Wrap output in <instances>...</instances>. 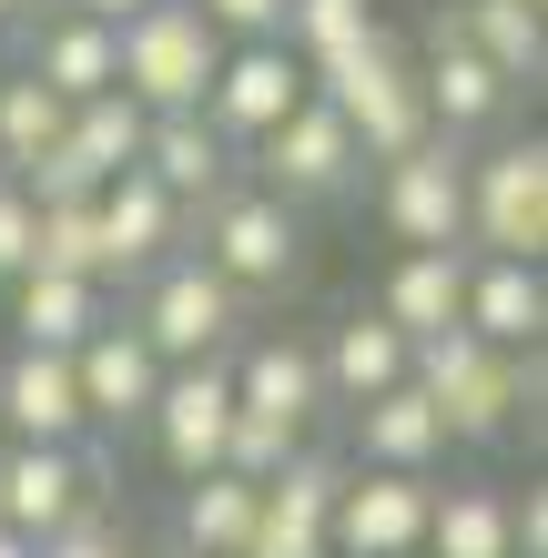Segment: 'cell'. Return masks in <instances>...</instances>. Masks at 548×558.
I'll return each instance as SVG.
<instances>
[{"instance_id": "5bb4252c", "label": "cell", "mask_w": 548, "mask_h": 558, "mask_svg": "<svg viewBox=\"0 0 548 558\" xmlns=\"http://www.w3.org/2000/svg\"><path fill=\"white\" fill-rule=\"evenodd\" d=\"M72 376H82V416L92 426H143V407H153V386H163V355L143 345V325H92V336L72 345Z\"/></svg>"}, {"instance_id": "f35d334b", "label": "cell", "mask_w": 548, "mask_h": 558, "mask_svg": "<svg viewBox=\"0 0 548 558\" xmlns=\"http://www.w3.org/2000/svg\"><path fill=\"white\" fill-rule=\"evenodd\" d=\"M31 548H41V538H21V529H0V558H31Z\"/></svg>"}, {"instance_id": "5b68a950", "label": "cell", "mask_w": 548, "mask_h": 558, "mask_svg": "<svg viewBox=\"0 0 548 558\" xmlns=\"http://www.w3.org/2000/svg\"><path fill=\"white\" fill-rule=\"evenodd\" d=\"M133 325H143V345L163 355V366H193V355H234V336H244V294L223 284L204 254H163V265L143 275Z\"/></svg>"}, {"instance_id": "ab89813d", "label": "cell", "mask_w": 548, "mask_h": 558, "mask_svg": "<svg viewBox=\"0 0 548 558\" xmlns=\"http://www.w3.org/2000/svg\"><path fill=\"white\" fill-rule=\"evenodd\" d=\"M31 11H41V0H0V31H11V21H31Z\"/></svg>"}, {"instance_id": "30bf717a", "label": "cell", "mask_w": 548, "mask_h": 558, "mask_svg": "<svg viewBox=\"0 0 548 558\" xmlns=\"http://www.w3.org/2000/svg\"><path fill=\"white\" fill-rule=\"evenodd\" d=\"M82 508H102V457L82 437L72 447H31V437L0 447V529L51 538L61 518H82Z\"/></svg>"}, {"instance_id": "ffe728a7", "label": "cell", "mask_w": 548, "mask_h": 558, "mask_svg": "<svg viewBox=\"0 0 548 558\" xmlns=\"http://www.w3.org/2000/svg\"><path fill=\"white\" fill-rule=\"evenodd\" d=\"M458 305H467V244H406L397 275L376 284V315L397 336H437V325H458Z\"/></svg>"}, {"instance_id": "e575fe53", "label": "cell", "mask_w": 548, "mask_h": 558, "mask_svg": "<svg viewBox=\"0 0 548 558\" xmlns=\"http://www.w3.org/2000/svg\"><path fill=\"white\" fill-rule=\"evenodd\" d=\"M223 41H284V0H193Z\"/></svg>"}, {"instance_id": "44dd1931", "label": "cell", "mask_w": 548, "mask_h": 558, "mask_svg": "<svg viewBox=\"0 0 548 558\" xmlns=\"http://www.w3.org/2000/svg\"><path fill=\"white\" fill-rule=\"evenodd\" d=\"M406 355H416V336H397L376 305H356L326 336V355H315V366H326V407H366L386 386H406Z\"/></svg>"}, {"instance_id": "7402d4cb", "label": "cell", "mask_w": 548, "mask_h": 558, "mask_svg": "<svg viewBox=\"0 0 548 558\" xmlns=\"http://www.w3.org/2000/svg\"><path fill=\"white\" fill-rule=\"evenodd\" d=\"M143 173L193 214L214 183H234V143H223L204 112H153V122H143Z\"/></svg>"}, {"instance_id": "ac0fdd59", "label": "cell", "mask_w": 548, "mask_h": 558, "mask_svg": "<svg viewBox=\"0 0 548 558\" xmlns=\"http://www.w3.org/2000/svg\"><path fill=\"white\" fill-rule=\"evenodd\" d=\"M356 416V468H406V477H437L447 468V416L427 407V386H386V397L345 407Z\"/></svg>"}, {"instance_id": "6da1fadb", "label": "cell", "mask_w": 548, "mask_h": 558, "mask_svg": "<svg viewBox=\"0 0 548 558\" xmlns=\"http://www.w3.org/2000/svg\"><path fill=\"white\" fill-rule=\"evenodd\" d=\"M406 376L427 386V407L447 416V447H488V437L519 426V407H538V345H488L477 325L416 336Z\"/></svg>"}, {"instance_id": "3957f363", "label": "cell", "mask_w": 548, "mask_h": 558, "mask_svg": "<svg viewBox=\"0 0 548 558\" xmlns=\"http://www.w3.org/2000/svg\"><path fill=\"white\" fill-rule=\"evenodd\" d=\"M214 61H223V31L193 0H143L133 21H112V82L143 112H204Z\"/></svg>"}, {"instance_id": "7c38bea8", "label": "cell", "mask_w": 548, "mask_h": 558, "mask_svg": "<svg viewBox=\"0 0 548 558\" xmlns=\"http://www.w3.org/2000/svg\"><path fill=\"white\" fill-rule=\"evenodd\" d=\"M427 487L437 477H406V468H345L336 508H326V548L336 558H406L427 538Z\"/></svg>"}, {"instance_id": "836d02e7", "label": "cell", "mask_w": 548, "mask_h": 558, "mask_svg": "<svg viewBox=\"0 0 548 558\" xmlns=\"http://www.w3.org/2000/svg\"><path fill=\"white\" fill-rule=\"evenodd\" d=\"M31 558H133V538H122L102 508H82V518H61V529L31 548Z\"/></svg>"}, {"instance_id": "8992f818", "label": "cell", "mask_w": 548, "mask_h": 558, "mask_svg": "<svg viewBox=\"0 0 548 558\" xmlns=\"http://www.w3.org/2000/svg\"><path fill=\"white\" fill-rule=\"evenodd\" d=\"M467 254H519L548 265V143H498L488 162H467Z\"/></svg>"}, {"instance_id": "4dcf8cb0", "label": "cell", "mask_w": 548, "mask_h": 558, "mask_svg": "<svg viewBox=\"0 0 548 558\" xmlns=\"http://www.w3.org/2000/svg\"><path fill=\"white\" fill-rule=\"evenodd\" d=\"M366 31H376V0H284V51L295 61H326Z\"/></svg>"}, {"instance_id": "d590c367", "label": "cell", "mask_w": 548, "mask_h": 558, "mask_svg": "<svg viewBox=\"0 0 548 558\" xmlns=\"http://www.w3.org/2000/svg\"><path fill=\"white\" fill-rule=\"evenodd\" d=\"M21 265H31V193L0 173V284H11Z\"/></svg>"}, {"instance_id": "277c9868", "label": "cell", "mask_w": 548, "mask_h": 558, "mask_svg": "<svg viewBox=\"0 0 548 558\" xmlns=\"http://www.w3.org/2000/svg\"><path fill=\"white\" fill-rule=\"evenodd\" d=\"M204 265L223 275L254 305V294H284L305 275V223H295V204L284 193H265V183H214L204 193Z\"/></svg>"}, {"instance_id": "8d00e7d4", "label": "cell", "mask_w": 548, "mask_h": 558, "mask_svg": "<svg viewBox=\"0 0 548 558\" xmlns=\"http://www.w3.org/2000/svg\"><path fill=\"white\" fill-rule=\"evenodd\" d=\"M508 548H519V558H548V487L508 498Z\"/></svg>"}, {"instance_id": "2e32d148", "label": "cell", "mask_w": 548, "mask_h": 558, "mask_svg": "<svg viewBox=\"0 0 548 558\" xmlns=\"http://www.w3.org/2000/svg\"><path fill=\"white\" fill-rule=\"evenodd\" d=\"M0 426H11V437H31V447H72V437H92L72 355L11 345V366H0Z\"/></svg>"}, {"instance_id": "d4e9b609", "label": "cell", "mask_w": 548, "mask_h": 558, "mask_svg": "<svg viewBox=\"0 0 548 558\" xmlns=\"http://www.w3.org/2000/svg\"><path fill=\"white\" fill-rule=\"evenodd\" d=\"M427 558H519L508 548V487L488 477H447L427 487V538H416Z\"/></svg>"}, {"instance_id": "9a60e30c", "label": "cell", "mask_w": 548, "mask_h": 558, "mask_svg": "<svg viewBox=\"0 0 548 558\" xmlns=\"http://www.w3.org/2000/svg\"><path fill=\"white\" fill-rule=\"evenodd\" d=\"M416 92H427V122L447 143H467V133H498L508 102H519V82L498 72V61H477L458 31H427V72H416Z\"/></svg>"}, {"instance_id": "4fadbf2b", "label": "cell", "mask_w": 548, "mask_h": 558, "mask_svg": "<svg viewBox=\"0 0 548 558\" xmlns=\"http://www.w3.org/2000/svg\"><path fill=\"white\" fill-rule=\"evenodd\" d=\"M92 214H102V284H133V275H153L183 244V204L143 173V162H122V173L92 193Z\"/></svg>"}, {"instance_id": "8fae6325", "label": "cell", "mask_w": 548, "mask_h": 558, "mask_svg": "<svg viewBox=\"0 0 548 558\" xmlns=\"http://www.w3.org/2000/svg\"><path fill=\"white\" fill-rule=\"evenodd\" d=\"M305 92H315V82H305V61L284 51V41H223L214 82H204V122H214V133L244 153L254 133H275V122L295 112Z\"/></svg>"}, {"instance_id": "52a82bcc", "label": "cell", "mask_w": 548, "mask_h": 558, "mask_svg": "<svg viewBox=\"0 0 548 558\" xmlns=\"http://www.w3.org/2000/svg\"><path fill=\"white\" fill-rule=\"evenodd\" d=\"M254 173H265V193H284V204H336V193H356L366 153L356 133H345V112L326 102V92H305L295 112L275 122V133H254Z\"/></svg>"}, {"instance_id": "4316f807", "label": "cell", "mask_w": 548, "mask_h": 558, "mask_svg": "<svg viewBox=\"0 0 548 558\" xmlns=\"http://www.w3.org/2000/svg\"><path fill=\"white\" fill-rule=\"evenodd\" d=\"M143 102H133V92H82V102H72V122H61V153H72L82 162V183H112L122 173V162H143Z\"/></svg>"}, {"instance_id": "f1b7e54d", "label": "cell", "mask_w": 548, "mask_h": 558, "mask_svg": "<svg viewBox=\"0 0 548 558\" xmlns=\"http://www.w3.org/2000/svg\"><path fill=\"white\" fill-rule=\"evenodd\" d=\"M61 122H72V102H61L41 72H11L0 82V173H31V162L61 143Z\"/></svg>"}, {"instance_id": "7a4b0ae2", "label": "cell", "mask_w": 548, "mask_h": 558, "mask_svg": "<svg viewBox=\"0 0 548 558\" xmlns=\"http://www.w3.org/2000/svg\"><path fill=\"white\" fill-rule=\"evenodd\" d=\"M305 82L326 92V102L345 112V133H356L366 162H397L406 143H427L437 122H427V92H416V61L397 51V31H366V41H345L326 61H305Z\"/></svg>"}, {"instance_id": "f546056e", "label": "cell", "mask_w": 548, "mask_h": 558, "mask_svg": "<svg viewBox=\"0 0 548 558\" xmlns=\"http://www.w3.org/2000/svg\"><path fill=\"white\" fill-rule=\"evenodd\" d=\"M31 265H41V275H92V284H102V214H92V193L31 204Z\"/></svg>"}, {"instance_id": "ba28073f", "label": "cell", "mask_w": 548, "mask_h": 558, "mask_svg": "<svg viewBox=\"0 0 548 558\" xmlns=\"http://www.w3.org/2000/svg\"><path fill=\"white\" fill-rule=\"evenodd\" d=\"M153 457H163L173 477H204L223 468V426H234V355H193V366H163V386H153Z\"/></svg>"}, {"instance_id": "d6986e66", "label": "cell", "mask_w": 548, "mask_h": 558, "mask_svg": "<svg viewBox=\"0 0 548 558\" xmlns=\"http://www.w3.org/2000/svg\"><path fill=\"white\" fill-rule=\"evenodd\" d=\"M458 325H477L488 345H538L548 336V265L467 254V305H458Z\"/></svg>"}, {"instance_id": "cb8c5ba5", "label": "cell", "mask_w": 548, "mask_h": 558, "mask_svg": "<svg viewBox=\"0 0 548 558\" xmlns=\"http://www.w3.org/2000/svg\"><path fill=\"white\" fill-rule=\"evenodd\" d=\"M92 325H102V284H92V275H41V265L11 275V336H21V345L72 355Z\"/></svg>"}, {"instance_id": "74e56055", "label": "cell", "mask_w": 548, "mask_h": 558, "mask_svg": "<svg viewBox=\"0 0 548 558\" xmlns=\"http://www.w3.org/2000/svg\"><path fill=\"white\" fill-rule=\"evenodd\" d=\"M61 11H82V21H133L143 0H61Z\"/></svg>"}, {"instance_id": "9c48e42d", "label": "cell", "mask_w": 548, "mask_h": 558, "mask_svg": "<svg viewBox=\"0 0 548 558\" xmlns=\"http://www.w3.org/2000/svg\"><path fill=\"white\" fill-rule=\"evenodd\" d=\"M376 214H386L397 244H467V153L447 133L406 143L386 162V183H376Z\"/></svg>"}, {"instance_id": "484cf974", "label": "cell", "mask_w": 548, "mask_h": 558, "mask_svg": "<svg viewBox=\"0 0 548 558\" xmlns=\"http://www.w3.org/2000/svg\"><path fill=\"white\" fill-rule=\"evenodd\" d=\"M21 72H41L61 102H82V92H112V21H82V11L41 21V31L21 41Z\"/></svg>"}, {"instance_id": "d6a6232c", "label": "cell", "mask_w": 548, "mask_h": 558, "mask_svg": "<svg viewBox=\"0 0 548 558\" xmlns=\"http://www.w3.org/2000/svg\"><path fill=\"white\" fill-rule=\"evenodd\" d=\"M295 447H305L295 426H275V416H254V407H234V426H223V468H234V477H254V487H265Z\"/></svg>"}, {"instance_id": "603a6c76", "label": "cell", "mask_w": 548, "mask_h": 558, "mask_svg": "<svg viewBox=\"0 0 548 558\" xmlns=\"http://www.w3.org/2000/svg\"><path fill=\"white\" fill-rule=\"evenodd\" d=\"M427 31H458V41H467L477 61H498L508 82H538V72H548V21H538V0H447Z\"/></svg>"}, {"instance_id": "1f68e13d", "label": "cell", "mask_w": 548, "mask_h": 558, "mask_svg": "<svg viewBox=\"0 0 548 558\" xmlns=\"http://www.w3.org/2000/svg\"><path fill=\"white\" fill-rule=\"evenodd\" d=\"M234 558H336V548H326V518H315V508H295V498H254V529H244Z\"/></svg>"}, {"instance_id": "e0dca14e", "label": "cell", "mask_w": 548, "mask_h": 558, "mask_svg": "<svg viewBox=\"0 0 548 558\" xmlns=\"http://www.w3.org/2000/svg\"><path fill=\"white\" fill-rule=\"evenodd\" d=\"M234 407L295 426V437H315V416H326V366H315V345H295V336L234 345Z\"/></svg>"}, {"instance_id": "83f0119b", "label": "cell", "mask_w": 548, "mask_h": 558, "mask_svg": "<svg viewBox=\"0 0 548 558\" xmlns=\"http://www.w3.org/2000/svg\"><path fill=\"white\" fill-rule=\"evenodd\" d=\"M254 498L265 487L254 477H234V468H204V477H183V558H234L244 548V529H254Z\"/></svg>"}]
</instances>
